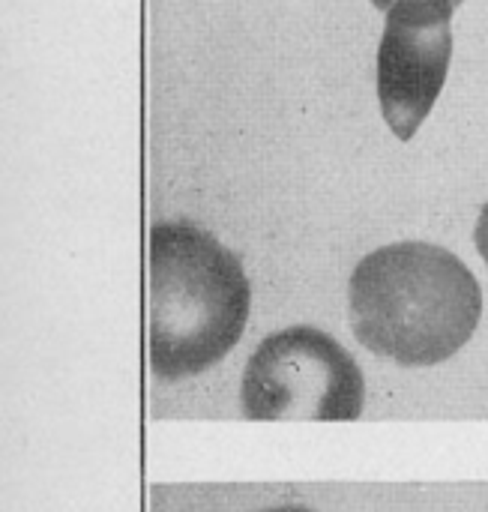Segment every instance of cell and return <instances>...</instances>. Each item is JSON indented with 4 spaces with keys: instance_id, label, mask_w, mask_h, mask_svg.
<instances>
[{
    "instance_id": "obj_3",
    "label": "cell",
    "mask_w": 488,
    "mask_h": 512,
    "mask_svg": "<svg viewBox=\"0 0 488 512\" xmlns=\"http://www.w3.org/2000/svg\"><path fill=\"white\" fill-rule=\"evenodd\" d=\"M363 405L357 360L318 327L297 324L267 336L243 369L246 420H357Z\"/></svg>"
},
{
    "instance_id": "obj_7",
    "label": "cell",
    "mask_w": 488,
    "mask_h": 512,
    "mask_svg": "<svg viewBox=\"0 0 488 512\" xmlns=\"http://www.w3.org/2000/svg\"><path fill=\"white\" fill-rule=\"evenodd\" d=\"M264 512H315V510H306V507H273V510H264Z\"/></svg>"
},
{
    "instance_id": "obj_1",
    "label": "cell",
    "mask_w": 488,
    "mask_h": 512,
    "mask_svg": "<svg viewBox=\"0 0 488 512\" xmlns=\"http://www.w3.org/2000/svg\"><path fill=\"white\" fill-rule=\"evenodd\" d=\"M360 345L405 369L456 357L483 318V288L444 246L405 240L369 252L348 282Z\"/></svg>"
},
{
    "instance_id": "obj_6",
    "label": "cell",
    "mask_w": 488,
    "mask_h": 512,
    "mask_svg": "<svg viewBox=\"0 0 488 512\" xmlns=\"http://www.w3.org/2000/svg\"><path fill=\"white\" fill-rule=\"evenodd\" d=\"M372 3H375L378 9H390V6H393L396 0H372ZM459 3H465V0H453V6H459Z\"/></svg>"
},
{
    "instance_id": "obj_4",
    "label": "cell",
    "mask_w": 488,
    "mask_h": 512,
    "mask_svg": "<svg viewBox=\"0 0 488 512\" xmlns=\"http://www.w3.org/2000/svg\"><path fill=\"white\" fill-rule=\"evenodd\" d=\"M453 0H396L378 45V99L387 126L411 141L432 114L453 57Z\"/></svg>"
},
{
    "instance_id": "obj_2",
    "label": "cell",
    "mask_w": 488,
    "mask_h": 512,
    "mask_svg": "<svg viewBox=\"0 0 488 512\" xmlns=\"http://www.w3.org/2000/svg\"><path fill=\"white\" fill-rule=\"evenodd\" d=\"M240 258L195 222H156L147 243V357L162 381L216 366L249 321Z\"/></svg>"
},
{
    "instance_id": "obj_5",
    "label": "cell",
    "mask_w": 488,
    "mask_h": 512,
    "mask_svg": "<svg viewBox=\"0 0 488 512\" xmlns=\"http://www.w3.org/2000/svg\"><path fill=\"white\" fill-rule=\"evenodd\" d=\"M474 243H477V249H480V255H483L488 267V204H483V210H480V219H477V228H474Z\"/></svg>"
}]
</instances>
